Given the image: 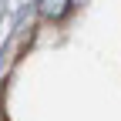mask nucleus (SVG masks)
Segmentation results:
<instances>
[{
  "instance_id": "1",
  "label": "nucleus",
  "mask_w": 121,
  "mask_h": 121,
  "mask_svg": "<svg viewBox=\"0 0 121 121\" xmlns=\"http://www.w3.org/2000/svg\"><path fill=\"white\" fill-rule=\"evenodd\" d=\"M67 7H71V0H37L40 17H47V20H60L67 13Z\"/></svg>"
}]
</instances>
